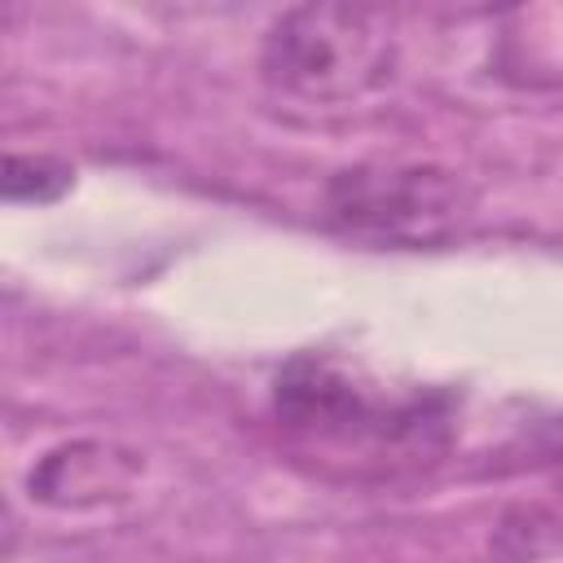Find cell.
Masks as SVG:
<instances>
[{"mask_svg": "<svg viewBox=\"0 0 563 563\" xmlns=\"http://www.w3.org/2000/svg\"><path fill=\"white\" fill-rule=\"evenodd\" d=\"M541 444H545V453H550L554 462H563V418H550V422L541 427Z\"/></svg>", "mask_w": 563, "mask_h": 563, "instance_id": "8992f818", "label": "cell"}, {"mask_svg": "<svg viewBox=\"0 0 563 563\" xmlns=\"http://www.w3.org/2000/svg\"><path fill=\"white\" fill-rule=\"evenodd\" d=\"M75 185V167L53 154L4 158V202H53Z\"/></svg>", "mask_w": 563, "mask_h": 563, "instance_id": "5b68a950", "label": "cell"}, {"mask_svg": "<svg viewBox=\"0 0 563 563\" xmlns=\"http://www.w3.org/2000/svg\"><path fill=\"white\" fill-rule=\"evenodd\" d=\"M325 216L365 242L431 246L471 224L475 189L440 163H352L325 180Z\"/></svg>", "mask_w": 563, "mask_h": 563, "instance_id": "7a4b0ae2", "label": "cell"}, {"mask_svg": "<svg viewBox=\"0 0 563 563\" xmlns=\"http://www.w3.org/2000/svg\"><path fill=\"white\" fill-rule=\"evenodd\" d=\"M273 409L286 427L317 431L330 440L387 435V431H409L422 422L418 405L383 400L374 383L356 378L347 365L317 356V352L286 361V369L273 383Z\"/></svg>", "mask_w": 563, "mask_h": 563, "instance_id": "3957f363", "label": "cell"}, {"mask_svg": "<svg viewBox=\"0 0 563 563\" xmlns=\"http://www.w3.org/2000/svg\"><path fill=\"white\" fill-rule=\"evenodd\" d=\"M264 79L312 106H343L396 75V31L369 4H295L273 18L260 44Z\"/></svg>", "mask_w": 563, "mask_h": 563, "instance_id": "6da1fadb", "label": "cell"}, {"mask_svg": "<svg viewBox=\"0 0 563 563\" xmlns=\"http://www.w3.org/2000/svg\"><path fill=\"white\" fill-rule=\"evenodd\" d=\"M136 471V453L101 440H75L44 453L26 475V488L44 506H97L106 497H123Z\"/></svg>", "mask_w": 563, "mask_h": 563, "instance_id": "277c9868", "label": "cell"}]
</instances>
